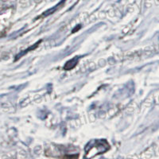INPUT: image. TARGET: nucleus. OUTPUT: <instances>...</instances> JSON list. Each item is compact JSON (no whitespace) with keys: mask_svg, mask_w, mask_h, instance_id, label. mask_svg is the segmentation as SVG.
I'll use <instances>...</instances> for the list:
<instances>
[]
</instances>
